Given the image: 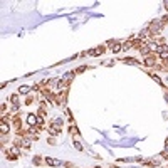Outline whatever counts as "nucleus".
Listing matches in <instances>:
<instances>
[{"mask_svg":"<svg viewBox=\"0 0 168 168\" xmlns=\"http://www.w3.org/2000/svg\"><path fill=\"white\" fill-rule=\"evenodd\" d=\"M121 49H123V45H121V44H118V42H114V44L111 45V51H113V52H119Z\"/></svg>","mask_w":168,"mask_h":168,"instance_id":"6","label":"nucleus"},{"mask_svg":"<svg viewBox=\"0 0 168 168\" xmlns=\"http://www.w3.org/2000/svg\"><path fill=\"white\" fill-rule=\"evenodd\" d=\"M131 47H133V42H126V44H123V49H124V51H130Z\"/></svg>","mask_w":168,"mask_h":168,"instance_id":"10","label":"nucleus"},{"mask_svg":"<svg viewBox=\"0 0 168 168\" xmlns=\"http://www.w3.org/2000/svg\"><path fill=\"white\" fill-rule=\"evenodd\" d=\"M145 62H146V66H155V59H151V57H148Z\"/></svg>","mask_w":168,"mask_h":168,"instance_id":"13","label":"nucleus"},{"mask_svg":"<svg viewBox=\"0 0 168 168\" xmlns=\"http://www.w3.org/2000/svg\"><path fill=\"white\" fill-rule=\"evenodd\" d=\"M10 153H12V158H15V156L19 155V150H17L15 146H14V148H10Z\"/></svg>","mask_w":168,"mask_h":168,"instance_id":"11","label":"nucleus"},{"mask_svg":"<svg viewBox=\"0 0 168 168\" xmlns=\"http://www.w3.org/2000/svg\"><path fill=\"white\" fill-rule=\"evenodd\" d=\"M49 131H51V135H59L61 133V128L57 126V123H56V124H52V126L49 128Z\"/></svg>","mask_w":168,"mask_h":168,"instance_id":"4","label":"nucleus"},{"mask_svg":"<svg viewBox=\"0 0 168 168\" xmlns=\"http://www.w3.org/2000/svg\"><path fill=\"white\" fill-rule=\"evenodd\" d=\"M74 146H76V150H83V146H81V143H77V141H74Z\"/></svg>","mask_w":168,"mask_h":168,"instance_id":"16","label":"nucleus"},{"mask_svg":"<svg viewBox=\"0 0 168 168\" xmlns=\"http://www.w3.org/2000/svg\"><path fill=\"white\" fill-rule=\"evenodd\" d=\"M124 62H126V64H140L136 59H131V57H130V59H124Z\"/></svg>","mask_w":168,"mask_h":168,"instance_id":"12","label":"nucleus"},{"mask_svg":"<svg viewBox=\"0 0 168 168\" xmlns=\"http://www.w3.org/2000/svg\"><path fill=\"white\" fill-rule=\"evenodd\" d=\"M30 86H22V88H20L19 89V92H20V94H29V92H30Z\"/></svg>","mask_w":168,"mask_h":168,"instance_id":"5","label":"nucleus"},{"mask_svg":"<svg viewBox=\"0 0 168 168\" xmlns=\"http://www.w3.org/2000/svg\"><path fill=\"white\" fill-rule=\"evenodd\" d=\"M148 30L150 32H160L162 30V22H153L151 25L148 27Z\"/></svg>","mask_w":168,"mask_h":168,"instance_id":"1","label":"nucleus"},{"mask_svg":"<svg viewBox=\"0 0 168 168\" xmlns=\"http://www.w3.org/2000/svg\"><path fill=\"white\" fill-rule=\"evenodd\" d=\"M166 49H168V45H166Z\"/></svg>","mask_w":168,"mask_h":168,"instance_id":"18","label":"nucleus"},{"mask_svg":"<svg viewBox=\"0 0 168 168\" xmlns=\"http://www.w3.org/2000/svg\"><path fill=\"white\" fill-rule=\"evenodd\" d=\"M42 124H44V119H42V118H39V119H37V126H39V128H41V126H42Z\"/></svg>","mask_w":168,"mask_h":168,"instance_id":"15","label":"nucleus"},{"mask_svg":"<svg viewBox=\"0 0 168 168\" xmlns=\"http://www.w3.org/2000/svg\"><path fill=\"white\" fill-rule=\"evenodd\" d=\"M148 49H150V51H160L162 47H158V44H156V42H151V44L148 45Z\"/></svg>","mask_w":168,"mask_h":168,"instance_id":"9","label":"nucleus"},{"mask_svg":"<svg viewBox=\"0 0 168 168\" xmlns=\"http://www.w3.org/2000/svg\"><path fill=\"white\" fill-rule=\"evenodd\" d=\"M37 119H39V116H35V114H29L27 116V123L30 126H37Z\"/></svg>","mask_w":168,"mask_h":168,"instance_id":"2","label":"nucleus"},{"mask_svg":"<svg viewBox=\"0 0 168 168\" xmlns=\"http://www.w3.org/2000/svg\"><path fill=\"white\" fill-rule=\"evenodd\" d=\"M0 131H2V133H9V124H7L5 121H2V124H0Z\"/></svg>","mask_w":168,"mask_h":168,"instance_id":"7","label":"nucleus"},{"mask_svg":"<svg viewBox=\"0 0 168 168\" xmlns=\"http://www.w3.org/2000/svg\"><path fill=\"white\" fill-rule=\"evenodd\" d=\"M151 77H153V79H155V81H156V83H158V84H162V79H160L158 76H155V74H151Z\"/></svg>","mask_w":168,"mask_h":168,"instance_id":"14","label":"nucleus"},{"mask_svg":"<svg viewBox=\"0 0 168 168\" xmlns=\"http://www.w3.org/2000/svg\"><path fill=\"white\" fill-rule=\"evenodd\" d=\"M103 52H104V49H103V47H98V49H94V51H91L89 54H91V56H98V54H103Z\"/></svg>","mask_w":168,"mask_h":168,"instance_id":"8","label":"nucleus"},{"mask_svg":"<svg viewBox=\"0 0 168 168\" xmlns=\"http://www.w3.org/2000/svg\"><path fill=\"white\" fill-rule=\"evenodd\" d=\"M10 99H12V103H15V104H17V103H19V101H17V96H12V98H10Z\"/></svg>","mask_w":168,"mask_h":168,"instance_id":"17","label":"nucleus"},{"mask_svg":"<svg viewBox=\"0 0 168 168\" xmlns=\"http://www.w3.org/2000/svg\"><path fill=\"white\" fill-rule=\"evenodd\" d=\"M45 163L51 166H61V162L59 160H54V158H45Z\"/></svg>","mask_w":168,"mask_h":168,"instance_id":"3","label":"nucleus"}]
</instances>
